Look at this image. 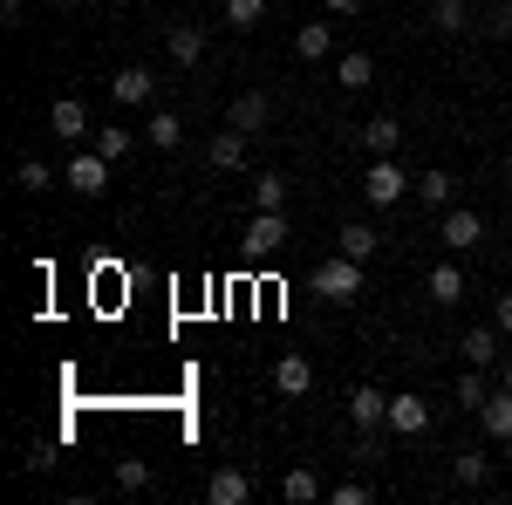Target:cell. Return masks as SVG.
<instances>
[{
  "instance_id": "1",
  "label": "cell",
  "mask_w": 512,
  "mask_h": 505,
  "mask_svg": "<svg viewBox=\"0 0 512 505\" xmlns=\"http://www.w3.org/2000/svg\"><path fill=\"white\" fill-rule=\"evenodd\" d=\"M362 192H369V205H403V198L417 192V178H403V164L396 157H369V171H362Z\"/></svg>"
},
{
  "instance_id": "2",
  "label": "cell",
  "mask_w": 512,
  "mask_h": 505,
  "mask_svg": "<svg viewBox=\"0 0 512 505\" xmlns=\"http://www.w3.org/2000/svg\"><path fill=\"white\" fill-rule=\"evenodd\" d=\"M315 294L321 301H355V294H362V260H349V253L321 260L315 267Z\"/></svg>"
},
{
  "instance_id": "3",
  "label": "cell",
  "mask_w": 512,
  "mask_h": 505,
  "mask_svg": "<svg viewBox=\"0 0 512 505\" xmlns=\"http://www.w3.org/2000/svg\"><path fill=\"white\" fill-rule=\"evenodd\" d=\"M437 239H444L451 253H472L478 239H485V219H478L472 205H444V219H437Z\"/></svg>"
},
{
  "instance_id": "4",
  "label": "cell",
  "mask_w": 512,
  "mask_h": 505,
  "mask_svg": "<svg viewBox=\"0 0 512 505\" xmlns=\"http://www.w3.org/2000/svg\"><path fill=\"white\" fill-rule=\"evenodd\" d=\"M110 96H117L123 110H144V103L158 96V76H151L144 62H130V69H117V76H110Z\"/></svg>"
},
{
  "instance_id": "5",
  "label": "cell",
  "mask_w": 512,
  "mask_h": 505,
  "mask_svg": "<svg viewBox=\"0 0 512 505\" xmlns=\"http://www.w3.org/2000/svg\"><path fill=\"white\" fill-rule=\"evenodd\" d=\"M69 185H76L82 198H103L110 192V157L103 151H76L69 157Z\"/></svg>"
},
{
  "instance_id": "6",
  "label": "cell",
  "mask_w": 512,
  "mask_h": 505,
  "mask_svg": "<svg viewBox=\"0 0 512 505\" xmlns=\"http://www.w3.org/2000/svg\"><path fill=\"white\" fill-rule=\"evenodd\" d=\"M287 212H253V226H246V253H253V260H260V253H280V246H287Z\"/></svg>"
},
{
  "instance_id": "7",
  "label": "cell",
  "mask_w": 512,
  "mask_h": 505,
  "mask_svg": "<svg viewBox=\"0 0 512 505\" xmlns=\"http://www.w3.org/2000/svg\"><path fill=\"white\" fill-rule=\"evenodd\" d=\"M349 417H355V430H383V424H390V389L362 383V389L349 396Z\"/></svg>"
},
{
  "instance_id": "8",
  "label": "cell",
  "mask_w": 512,
  "mask_h": 505,
  "mask_svg": "<svg viewBox=\"0 0 512 505\" xmlns=\"http://www.w3.org/2000/svg\"><path fill=\"white\" fill-rule=\"evenodd\" d=\"M390 430H396V437H424V430H431V403L410 396V389L390 396Z\"/></svg>"
},
{
  "instance_id": "9",
  "label": "cell",
  "mask_w": 512,
  "mask_h": 505,
  "mask_svg": "<svg viewBox=\"0 0 512 505\" xmlns=\"http://www.w3.org/2000/svg\"><path fill=\"white\" fill-rule=\"evenodd\" d=\"M246 499H253V478H246L239 465H226V471L205 478V505H246Z\"/></svg>"
},
{
  "instance_id": "10",
  "label": "cell",
  "mask_w": 512,
  "mask_h": 505,
  "mask_svg": "<svg viewBox=\"0 0 512 505\" xmlns=\"http://www.w3.org/2000/svg\"><path fill=\"white\" fill-rule=\"evenodd\" d=\"M274 389L280 396H308V389H315V362H308V355H280L274 362Z\"/></svg>"
},
{
  "instance_id": "11",
  "label": "cell",
  "mask_w": 512,
  "mask_h": 505,
  "mask_svg": "<svg viewBox=\"0 0 512 505\" xmlns=\"http://www.w3.org/2000/svg\"><path fill=\"white\" fill-rule=\"evenodd\" d=\"M267 117H274L267 89H246V96H233V110H226V123H233V130H246V137H253V130H260Z\"/></svg>"
},
{
  "instance_id": "12",
  "label": "cell",
  "mask_w": 512,
  "mask_h": 505,
  "mask_svg": "<svg viewBox=\"0 0 512 505\" xmlns=\"http://www.w3.org/2000/svg\"><path fill=\"white\" fill-rule=\"evenodd\" d=\"M499 342H506V335H499V321H492V328H472L458 349H465V362H472V369H499V362H506V355H499Z\"/></svg>"
},
{
  "instance_id": "13",
  "label": "cell",
  "mask_w": 512,
  "mask_h": 505,
  "mask_svg": "<svg viewBox=\"0 0 512 505\" xmlns=\"http://www.w3.org/2000/svg\"><path fill=\"white\" fill-rule=\"evenodd\" d=\"M48 130H55L62 144H82V137H89V110H82L76 96H62V103L48 110Z\"/></svg>"
},
{
  "instance_id": "14",
  "label": "cell",
  "mask_w": 512,
  "mask_h": 505,
  "mask_svg": "<svg viewBox=\"0 0 512 505\" xmlns=\"http://www.w3.org/2000/svg\"><path fill=\"white\" fill-rule=\"evenodd\" d=\"M424 294H431L437 308H458V301H465V273H458L451 260H444V267H431V273H424Z\"/></svg>"
},
{
  "instance_id": "15",
  "label": "cell",
  "mask_w": 512,
  "mask_h": 505,
  "mask_svg": "<svg viewBox=\"0 0 512 505\" xmlns=\"http://www.w3.org/2000/svg\"><path fill=\"white\" fill-rule=\"evenodd\" d=\"M294 55H301V62H328V55H335V28H328V21H301Z\"/></svg>"
},
{
  "instance_id": "16",
  "label": "cell",
  "mask_w": 512,
  "mask_h": 505,
  "mask_svg": "<svg viewBox=\"0 0 512 505\" xmlns=\"http://www.w3.org/2000/svg\"><path fill=\"white\" fill-rule=\"evenodd\" d=\"M478 424H485V437H512V389L506 383L478 403Z\"/></svg>"
},
{
  "instance_id": "17",
  "label": "cell",
  "mask_w": 512,
  "mask_h": 505,
  "mask_svg": "<svg viewBox=\"0 0 512 505\" xmlns=\"http://www.w3.org/2000/svg\"><path fill=\"white\" fill-rule=\"evenodd\" d=\"M376 246H383V233L362 226V219H349V226L335 233V253H349V260H376Z\"/></svg>"
},
{
  "instance_id": "18",
  "label": "cell",
  "mask_w": 512,
  "mask_h": 505,
  "mask_svg": "<svg viewBox=\"0 0 512 505\" xmlns=\"http://www.w3.org/2000/svg\"><path fill=\"white\" fill-rule=\"evenodd\" d=\"M205 157H212V171H239V164H246V130H219V137L205 144Z\"/></svg>"
},
{
  "instance_id": "19",
  "label": "cell",
  "mask_w": 512,
  "mask_h": 505,
  "mask_svg": "<svg viewBox=\"0 0 512 505\" xmlns=\"http://www.w3.org/2000/svg\"><path fill=\"white\" fill-rule=\"evenodd\" d=\"M164 48H171V62H178V69H192L198 55H205V28L185 21V28H171V35H164Z\"/></svg>"
},
{
  "instance_id": "20",
  "label": "cell",
  "mask_w": 512,
  "mask_h": 505,
  "mask_svg": "<svg viewBox=\"0 0 512 505\" xmlns=\"http://www.w3.org/2000/svg\"><path fill=\"white\" fill-rule=\"evenodd\" d=\"M431 28L437 35H465L472 28V0H431Z\"/></svg>"
},
{
  "instance_id": "21",
  "label": "cell",
  "mask_w": 512,
  "mask_h": 505,
  "mask_svg": "<svg viewBox=\"0 0 512 505\" xmlns=\"http://www.w3.org/2000/svg\"><path fill=\"white\" fill-rule=\"evenodd\" d=\"M362 144H369V157H396V144H403V123H396V117L362 123Z\"/></svg>"
},
{
  "instance_id": "22",
  "label": "cell",
  "mask_w": 512,
  "mask_h": 505,
  "mask_svg": "<svg viewBox=\"0 0 512 505\" xmlns=\"http://www.w3.org/2000/svg\"><path fill=\"white\" fill-rule=\"evenodd\" d=\"M253 212H287V178L280 171H260L253 178Z\"/></svg>"
},
{
  "instance_id": "23",
  "label": "cell",
  "mask_w": 512,
  "mask_h": 505,
  "mask_svg": "<svg viewBox=\"0 0 512 505\" xmlns=\"http://www.w3.org/2000/svg\"><path fill=\"white\" fill-rule=\"evenodd\" d=\"M280 499H287V505H308V499H321V478H315L308 465H294L287 478H280Z\"/></svg>"
},
{
  "instance_id": "24",
  "label": "cell",
  "mask_w": 512,
  "mask_h": 505,
  "mask_svg": "<svg viewBox=\"0 0 512 505\" xmlns=\"http://www.w3.org/2000/svg\"><path fill=\"white\" fill-rule=\"evenodd\" d=\"M369 76H376L369 55H342V62H335V82H342V89H369Z\"/></svg>"
},
{
  "instance_id": "25",
  "label": "cell",
  "mask_w": 512,
  "mask_h": 505,
  "mask_svg": "<svg viewBox=\"0 0 512 505\" xmlns=\"http://www.w3.org/2000/svg\"><path fill=\"white\" fill-rule=\"evenodd\" d=\"M151 144H158V151H178V144H185V123L171 117V110H151Z\"/></svg>"
},
{
  "instance_id": "26",
  "label": "cell",
  "mask_w": 512,
  "mask_h": 505,
  "mask_svg": "<svg viewBox=\"0 0 512 505\" xmlns=\"http://www.w3.org/2000/svg\"><path fill=\"white\" fill-rule=\"evenodd\" d=\"M451 192H458L451 171H424V178H417V198H424V205H451Z\"/></svg>"
},
{
  "instance_id": "27",
  "label": "cell",
  "mask_w": 512,
  "mask_h": 505,
  "mask_svg": "<svg viewBox=\"0 0 512 505\" xmlns=\"http://www.w3.org/2000/svg\"><path fill=\"white\" fill-rule=\"evenodd\" d=\"M485 451H458V458H451V478H458V485H485Z\"/></svg>"
},
{
  "instance_id": "28",
  "label": "cell",
  "mask_w": 512,
  "mask_h": 505,
  "mask_svg": "<svg viewBox=\"0 0 512 505\" xmlns=\"http://www.w3.org/2000/svg\"><path fill=\"white\" fill-rule=\"evenodd\" d=\"M14 185H21V192H48V185H55V171H48V164H41V157H28V164H21V171H14Z\"/></svg>"
},
{
  "instance_id": "29",
  "label": "cell",
  "mask_w": 512,
  "mask_h": 505,
  "mask_svg": "<svg viewBox=\"0 0 512 505\" xmlns=\"http://www.w3.org/2000/svg\"><path fill=\"white\" fill-rule=\"evenodd\" d=\"M130 144H137L130 130H96V151L110 157V164H123V157H130Z\"/></svg>"
},
{
  "instance_id": "30",
  "label": "cell",
  "mask_w": 512,
  "mask_h": 505,
  "mask_svg": "<svg viewBox=\"0 0 512 505\" xmlns=\"http://www.w3.org/2000/svg\"><path fill=\"white\" fill-rule=\"evenodd\" d=\"M117 485L123 492H144V485H151V465H144V458H117Z\"/></svg>"
},
{
  "instance_id": "31",
  "label": "cell",
  "mask_w": 512,
  "mask_h": 505,
  "mask_svg": "<svg viewBox=\"0 0 512 505\" xmlns=\"http://www.w3.org/2000/svg\"><path fill=\"white\" fill-rule=\"evenodd\" d=\"M260 14H267V0H226V21L233 28H260Z\"/></svg>"
},
{
  "instance_id": "32",
  "label": "cell",
  "mask_w": 512,
  "mask_h": 505,
  "mask_svg": "<svg viewBox=\"0 0 512 505\" xmlns=\"http://www.w3.org/2000/svg\"><path fill=\"white\" fill-rule=\"evenodd\" d=\"M328 499H335V505H369V478H342Z\"/></svg>"
},
{
  "instance_id": "33",
  "label": "cell",
  "mask_w": 512,
  "mask_h": 505,
  "mask_svg": "<svg viewBox=\"0 0 512 505\" xmlns=\"http://www.w3.org/2000/svg\"><path fill=\"white\" fill-rule=\"evenodd\" d=\"M485 396H492V389H485V369H472V376H465V383H458V403H465V410H478V403H485Z\"/></svg>"
},
{
  "instance_id": "34",
  "label": "cell",
  "mask_w": 512,
  "mask_h": 505,
  "mask_svg": "<svg viewBox=\"0 0 512 505\" xmlns=\"http://www.w3.org/2000/svg\"><path fill=\"white\" fill-rule=\"evenodd\" d=\"M492 321H499V335L512 342V294H499V308H492Z\"/></svg>"
},
{
  "instance_id": "35",
  "label": "cell",
  "mask_w": 512,
  "mask_h": 505,
  "mask_svg": "<svg viewBox=\"0 0 512 505\" xmlns=\"http://www.w3.org/2000/svg\"><path fill=\"white\" fill-rule=\"evenodd\" d=\"M485 28H492V35H512V0L499 7V14H492V21H485Z\"/></svg>"
},
{
  "instance_id": "36",
  "label": "cell",
  "mask_w": 512,
  "mask_h": 505,
  "mask_svg": "<svg viewBox=\"0 0 512 505\" xmlns=\"http://www.w3.org/2000/svg\"><path fill=\"white\" fill-rule=\"evenodd\" d=\"M362 7H369V0H328V14H342V21H349V14H362Z\"/></svg>"
},
{
  "instance_id": "37",
  "label": "cell",
  "mask_w": 512,
  "mask_h": 505,
  "mask_svg": "<svg viewBox=\"0 0 512 505\" xmlns=\"http://www.w3.org/2000/svg\"><path fill=\"white\" fill-rule=\"evenodd\" d=\"M499 383H506V389H512V355H506V362H499Z\"/></svg>"
},
{
  "instance_id": "38",
  "label": "cell",
  "mask_w": 512,
  "mask_h": 505,
  "mask_svg": "<svg viewBox=\"0 0 512 505\" xmlns=\"http://www.w3.org/2000/svg\"><path fill=\"white\" fill-rule=\"evenodd\" d=\"M506 178H512V151H506Z\"/></svg>"
},
{
  "instance_id": "39",
  "label": "cell",
  "mask_w": 512,
  "mask_h": 505,
  "mask_svg": "<svg viewBox=\"0 0 512 505\" xmlns=\"http://www.w3.org/2000/svg\"><path fill=\"white\" fill-rule=\"evenodd\" d=\"M506 478H512V458H506Z\"/></svg>"
},
{
  "instance_id": "40",
  "label": "cell",
  "mask_w": 512,
  "mask_h": 505,
  "mask_svg": "<svg viewBox=\"0 0 512 505\" xmlns=\"http://www.w3.org/2000/svg\"><path fill=\"white\" fill-rule=\"evenodd\" d=\"M62 7H76V0H62Z\"/></svg>"
}]
</instances>
